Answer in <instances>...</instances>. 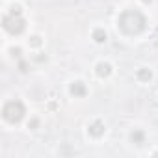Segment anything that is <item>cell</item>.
Returning <instances> with one entry per match:
<instances>
[{"label":"cell","mask_w":158,"mask_h":158,"mask_svg":"<svg viewBox=\"0 0 158 158\" xmlns=\"http://www.w3.org/2000/svg\"><path fill=\"white\" fill-rule=\"evenodd\" d=\"M130 139H132L134 143L141 145V143H143V139H145V136H143V132H141V130H134V132L130 134Z\"/></svg>","instance_id":"ba28073f"},{"label":"cell","mask_w":158,"mask_h":158,"mask_svg":"<svg viewBox=\"0 0 158 158\" xmlns=\"http://www.w3.org/2000/svg\"><path fill=\"white\" fill-rule=\"evenodd\" d=\"M30 43H32L34 47H39V45H41V41H39V37H37V35H34V37L30 39Z\"/></svg>","instance_id":"30bf717a"},{"label":"cell","mask_w":158,"mask_h":158,"mask_svg":"<svg viewBox=\"0 0 158 158\" xmlns=\"http://www.w3.org/2000/svg\"><path fill=\"white\" fill-rule=\"evenodd\" d=\"M121 32H125L127 35H138L145 30L147 26V19L141 11L138 10H127L119 15V21H117Z\"/></svg>","instance_id":"6da1fadb"},{"label":"cell","mask_w":158,"mask_h":158,"mask_svg":"<svg viewBox=\"0 0 158 158\" xmlns=\"http://www.w3.org/2000/svg\"><path fill=\"white\" fill-rule=\"evenodd\" d=\"M151 71L149 69H139L138 71V78H139V80H143V82H147V80H151Z\"/></svg>","instance_id":"9c48e42d"},{"label":"cell","mask_w":158,"mask_h":158,"mask_svg":"<svg viewBox=\"0 0 158 158\" xmlns=\"http://www.w3.org/2000/svg\"><path fill=\"white\" fill-rule=\"evenodd\" d=\"M93 39H95L97 43H104V41H106V32H104L102 28H97V30L93 32Z\"/></svg>","instance_id":"52a82bcc"},{"label":"cell","mask_w":158,"mask_h":158,"mask_svg":"<svg viewBox=\"0 0 158 158\" xmlns=\"http://www.w3.org/2000/svg\"><path fill=\"white\" fill-rule=\"evenodd\" d=\"M2 26H4L6 32H10V34H13V35L24 32L26 23H24V19L21 17V8H17V6L11 8L10 15H6V17L2 19Z\"/></svg>","instance_id":"7a4b0ae2"},{"label":"cell","mask_w":158,"mask_h":158,"mask_svg":"<svg viewBox=\"0 0 158 158\" xmlns=\"http://www.w3.org/2000/svg\"><path fill=\"white\" fill-rule=\"evenodd\" d=\"M88 132H89L91 136H95V138H101V136L104 134V123H102V121H93V123L89 125Z\"/></svg>","instance_id":"5b68a950"},{"label":"cell","mask_w":158,"mask_h":158,"mask_svg":"<svg viewBox=\"0 0 158 158\" xmlns=\"http://www.w3.org/2000/svg\"><path fill=\"white\" fill-rule=\"evenodd\" d=\"M69 91H71V95H74V97H84V95L88 93L84 82H73L71 88H69Z\"/></svg>","instance_id":"277c9868"},{"label":"cell","mask_w":158,"mask_h":158,"mask_svg":"<svg viewBox=\"0 0 158 158\" xmlns=\"http://www.w3.org/2000/svg\"><path fill=\"white\" fill-rule=\"evenodd\" d=\"M143 2H145V4H149V2H151V0H143Z\"/></svg>","instance_id":"8fae6325"},{"label":"cell","mask_w":158,"mask_h":158,"mask_svg":"<svg viewBox=\"0 0 158 158\" xmlns=\"http://www.w3.org/2000/svg\"><path fill=\"white\" fill-rule=\"evenodd\" d=\"M110 74H112V65L106 63V61H101V63L97 65V76L106 78V76H110Z\"/></svg>","instance_id":"8992f818"},{"label":"cell","mask_w":158,"mask_h":158,"mask_svg":"<svg viewBox=\"0 0 158 158\" xmlns=\"http://www.w3.org/2000/svg\"><path fill=\"white\" fill-rule=\"evenodd\" d=\"M26 110H24V104L21 101H8L2 108V117L8 121V123H19L23 117H24Z\"/></svg>","instance_id":"3957f363"}]
</instances>
